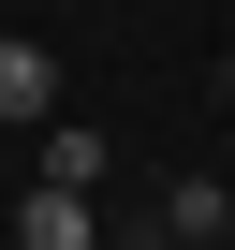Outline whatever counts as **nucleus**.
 Segmentation results:
<instances>
[{
  "instance_id": "nucleus-4",
  "label": "nucleus",
  "mask_w": 235,
  "mask_h": 250,
  "mask_svg": "<svg viewBox=\"0 0 235 250\" xmlns=\"http://www.w3.org/2000/svg\"><path fill=\"white\" fill-rule=\"evenodd\" d=\"M162 235H220V177H176L162 191Z\"/></svg>"
},
{
  "instance_id": "nucleus-1",
  "label": "nucleus",
  "mask_w": 235,
  "mask_h": 250,
  "mask_svg": "<svg viewBox=\"0 0 235 250\" xmlns=\"http://www.w3.org/2000/svg\"><path fill=\"white\" fill-rule=\"evenodd\" d=\"M15 118H59V59L30 30H0V133H15Z\"/></svg>"
},
{
  "instance_id": "nucleus-2",
  "label": "nucleus",
  "mask_w": 235,
  "mask_h": 250,
  "mask_svg": "<svg viewBox=\"0 0 235 250\" xmlns=\"http://www.w3.org/2000/svg\"><path fill=\"white\" fill-rule=\"evenodd\" d=\"M15 250H88V191H59V177H44V191L15 206Z\"/></svg>"
},
{
  "instance_id": "nucleus-3",
  "label": "nucleus",
  "mask_w": 235,
  "mask_h": 250,
  "mask_svg": "<svg viewBox=\"0 0 235 250\" xmlns=\"http://www.w3.org/2000/svg\"><path fill=\"white\" fill-rule=\"evenodd\" d=\"M44 177L59 191H103V133H44Z\"/></svg>"
},
{
  "instance_id": "nucleus-5",
  "label": "nucleus",
  "mask_w": 235,
  "mask_h": 250,
  "mask_svg": "<svg viewBox=\"0 0 235 250\" xmlns=\"http://www.w3.org/2000/svg\"><path fill=\"white\" fill-rule=\"evenodd\" d=\"M220 88H235V59H220Z\"/></svg>"
}]
</instances>
